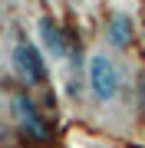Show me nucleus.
<instances>
[{"instance_id":"nucleus-4","label":"nucleus","mask_w":145,"mask_h":148,"mask_svg":"<svg viewBox=\"0 0 145 148\" xmlns=\"http://www.w3.org/2000/svg\"><path fill=\"white\" fill-rule=\"evenodd\" d=\"M36 30H40V43H43V49L53 59H66L69 56V36H66V30L59 27L53 16H40L36 20Z\"/></svg>"},{"instance_id":"nucleus-3","label":"nucleus","mask_w":145,"mask_h":148,"mask_svg":"<svg viewBox=\"0 0 145 148\" xmlns=\"http://www.w3.org/2000/svg\"><path fill=\"white\" fill-rule=\"evenodd\" d=\"M7 102H10L13 119L20 122V128H23L27 135H33V138H49L46 122L40 119V112H36V106H33V99H27V92H10Z\"/></svg>"},{"instance_id":"nucleus-5","label":"nucleus","mask_w":145,"mask_h":148,"mask_svg":"<svg viewBox=\"0 0 145 148\" xmlns=\"http://www.w3.org/2000/svg\"><path fill=\"white\" fill-rule=\"evenodd\" d=\"M106 40L112 43L115 49H125V46L135 40V23H132V16L122 13V10L109 13V16H106Z\"/></svg>"},{"instance_id":"nucleus-2","label":"nucleus","mask_w":145,"mask_h":148,"mask_svg":"<svg viewBox=\"0 0 145 148\" xmlns=\"http://www.w3.org/2000/svg\"><path fill=\"white\" fill-rule=\"evenodd\" d=\"M10 59H13V73L27 86H43L46 82V63H43V56L36 53V46H30L27 40L13 43V56Z\"/></svg>"},{"instance_id":"nucleus-1","label":"nucleus","mask_w":145,"mask_h":148,"mask_svg":"<svg viewBox=\"0 0 145 148\" xmlns=\"http://www.w3.org/2000/svg\"><path fill=\"white\" fill-rule=\"evenodd\" d=\"M86 82H89V92L96 102L115 99L119 86H122V73H119L115 59L106 56V53H92L89 63H86Z\"/></svg>"},{"instance_id":"nucleus-6","label":"nucleus","mask_w":145,"mask_h":148,"mask_svg":"<svg viewBox=\"0 0 145 148\" xmlns=\"http://www.w3.org/2000/svg\"><path fill=\"white\" fill-rule=\"evenodd\" d=\"M139 99H142V109H145V73L139 76Z\"/></svg>"}]
</instances>
